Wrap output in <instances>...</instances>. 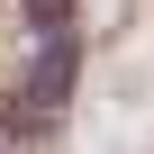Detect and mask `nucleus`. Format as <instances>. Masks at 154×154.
I'll return each instance as SVG.
<instances>
[{
  "instance_id": "f257e3e1",
  "label": "nucleus",
  "mask_w": 154,
  "mask_h": 154,
  "mask_svg": "<svg viewBox=\"0 0 154 154\" xmlns=\"http://www.w3.org/2000/svg\"><path fill=\"white\" fill-rule=\"evenodd\" d=\"M63 91H72V27L45 36V54H36V72H27V91H18V127H45V118L63 109Z\"/></svg>"
},
{
  "instance_id": "f03ea898",
  "label": "nucleus",
  "mask_w": 154,
  "mask_h": 154,
  "mask_svg": "<svg viewBox=\"0 0 154 154\" xmlns=\"http://www.w3.org/2000/svg\"><path fill=\"white\" fill-rule=\"evenodd\" d=\"M18 9H27L45 36H63V27H72V0H18Z\"/></svg>"
}]
</instances>
